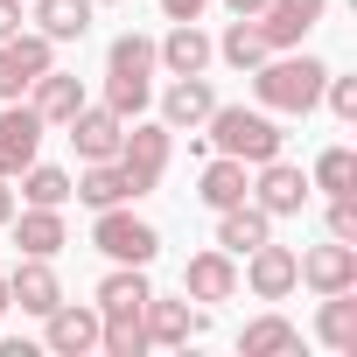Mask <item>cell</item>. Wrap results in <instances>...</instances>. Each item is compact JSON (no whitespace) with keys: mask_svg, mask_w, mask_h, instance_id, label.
<instances>
[{"mask_svg":"<svg viewBox=\"0 0 357 357\" xmlns=\"http://www.w3.org/2000/svg\"><path fill=\"white\" fill-rule=\"evenodd\" d=\"M204 126H211V154H238L245 168L287 154V133H280V119L266 105H211Z\"/></svg>","mask_w":357,"mask_h":357,"instance_id":"obj_2","label":"cell"},{"mask_svg":"<svg viewBox=\"0 0 357 357\" xmlns=\"http://www.w3.org/2000/svg\"><path fill=\"white\" fill-rule=\"evenodd\" d=\"M322 105H329L343 126H357V77H336V70H329V84H322Z\"/></svg>","mask_w":357,"mask_h":357,"instance_id":"obj_33","label":"cell"},{"mask_svg":"<svg viewBox=\"0 0 357 357\" xmlns=\"http://www.w3.org/2000/svg\"><path fill=\"white\" fill-rule=\"evenodd\" d=\"M63 133H70V147H77V161H112L119 154V140H126V119L112 112V105H77L70 119H63Z\"/></svg>","mask_w":357,"mask_h":357,"instance_id":"obj_9","label":"cell"},{"mask_svg":"<svg viewBox=\"0 0 357 357\" xmlns=\"http://www.w3.org/2000/svg\"><path fill=\"white\" fill-rule=\"evenodd\" d=\"M329 238L357 245V197H329Z\"/></svg>","mask_w":357,"mask_h":357,"instance_id":"obj_34","label":"cell"},{"mask_svg":"<svg viewBox=\"0 0 357 357\" xmlns=\"http://www.w3.org/2000/svg\"><path fill=\"white\" fill-rule=\"evenodd\" d=\"M84 98H91V91H84V77H77V70H56V63L29 84V105H36V119H43V126H63Z\"/></svg>","mask_w":357,"mask_h":357,"instance_id":"obj_17","label":"cell"},{"mask_svg":"<svg viewBox=\"0 0 357 357\" xmlns=\"http://www.w3.org/2000/svg\"><path fill=\"white\" fill-rule=\"evenodd\" d=\"M98 105H112L119 119H140V112L154 105V77H112V70H105V98H98Z\"/></svg>","mask_w":357,"mask_h":357,"instance_id":"obj_31","label":"cell"},{"mask_svg":"<svg viewBox=\"0 0 357 357\" xmlns=\"http://www.w3.org/2000/svg\"><path fill=\"white\" fill-rule=\"evenodd\" d=\"M266 56H273V50H266L259 22H238V15H231V22H225V36H218V63H231V70H245V77H252Z\"/></svg>","mask_w":357,"mask_h":357,"instance_id":"obj_25","label":"cell"},{"mask_svg":"<svg viewBox=\"0 0 357 357\" xmlns=\"http://www.w3.org/2000/svg\"><path fill=\"white\" fill-rule=\"evenodd\" d=\"M315 336H322L329 350H357V287L322 294V308H315Z\"/></svg>","mask_w":357,"mask_h":357,"instance_id":"obj_26","label":"cell"},{"mask_svg":"<svg viewBox=\"0 0 357 357\" xmlns=\"http://www.w3.org/2000/svg\"><path fill=\"white\" fill-rule=\"evenodd\" d=\"M322 84H329V63L308 56V50H273L259 70H252V98L273 112V119H308L322 105Z\"/></svg>","mask_w":357,"mask_h":357,"instance_id":"obj_1","label":"cell"},{"mask_svg":"<svg viewBox=\"0 0 357 357\" xmlns=\"http://www.w3.org/2000/svg\"><path fill=\"white\" fill-rule=\"evenodd\" d=\"M98 350H105V357H147L154 343H147V329H140V315H112V322L98 329Z\"/></svg>","mask_w":357,"mask_h":357,"instance_id":"obj_32","label":"cell"},{"mask_svg":"<svg viewBox=\"0 0 357 357\" xmlns=\"http://www.w3.org/2000/svg\"><path fill=\"white\" fill-rule=\"evenodd\" d=\"M50 63H56V43H50V36H36V29L8 36V43H0V105H8V98H29V84H36Z\"/></svg>","mask_w":357,"mask_h":357,"instance_id":"obj_6","label":"cell"},{"mask_svg":"<svg viewBox=\"0 0 357 357\" xmlns=\"http://www.w3.org/2000/svg\"><path fill=\"white\" fill-rule=\"evenodd\" d=\"M8 218H15V183L0 175V225H8Z\"/></svg>","mask_w":357,"mask_h":357,"instance_id":"obj_38","label":"cell"},{"mask_svg":"<svg viewBox=\"0 0 357 357\" xmlns=\"http://www.w3.org/2000/svg\"><path fill=\"white\" fill-rule=\"evenodd\" d=\"M197 197H204L211 211H231V204H245V197H252V168H245L238 154H211V161H204V183H197Z\"/></svg>","mask_w":357,"mask_h":357,"instance_id":"obj_22","label":"cell"},{"mask_svg":"<svg viewBox=\"0 0 357 357\" xmlns=\"http://www.w3.org/2000/svg\"><path fill=\"white\" fill-rule=\"evenodd\" d=\"M308 183H315L322 197H357V154H350V147H322L315 168H308Z\"/></svg>","mask_w":357,"mask_h":357,"instance_id":"obj_29","label":"cell"},{"mask_svg":"<svg viewBox=\"0 0 357 357\" xmlns=\"http://www.w3.org/2000/svg\"><path fill=\"white\" fill-rule=\"evenodd\" d=\"M105 70L112 77H154L161 63H154V36H112V50H105Z\"/></svg>","mask_w":357,"mask_h":357,"instance_id":"obj_30","label":"cell"},{"mask_svg":"<svg viewBox=\"0 0 357 357\" xmlns=\"http://www.w3.org/2000/svg\"><path fill=\"white\" fill-rule=\"evenodd\" d=\"M0 322H8V273H0Z\"/></svg>","mask_w":357,"mask_h":357,"instance_id":"obj_39","label":"cell"},{"mask_svg":"<svg viewBox=\"0 0 357 357\" xmlns=\"http://www.w3.org/2000/svg\"><path fill=\"white\" fill-rule=\"evenodd\" d=\"M238 350H245V357H287V350H301V329H294L287 315H252V322L238 329Z\"/></svg>","mask_w":357,"mask_h":357,"instance_id":"obj_27","label":"cell"},{"mask_svg":"<svg viewBox=\"0 0 357 357\" xmlns=\"http://www.w3.org/2000/svg\"><path fill=\"white\" fill-rule=\"evenodd\" d=\"M322 15H329V0H266L252 22H259L266 50H301V36H308Z\"/></svg>","mask_w":357,"mask_h":357,"instance_id":"obj_13","label":"cell"},{"mask_svg":"<svg viewBox=\"0 0 357 357\" xmlns=\"http://www.w3.org/2000/svg\"><path fill=\"white\" fill-rule=\"evenodd\" d=\"M98 329H105V315H98L91 301H56V308L43 315V343H50L56 357H91V350H98Z\"/></svg>","mask_w":357,"mask_h":357,"instance_id":"obj_8","label":"cell"},{"mask_svg":"<svg viewBox=\"0 0 357 357\" xmlns=\"http://www.w3.org/2000/svg\"><path fill=\"white\" fill-rule=\"evenodd\" d=\"M15 183H22V197H15V204H43V211H63V204H70V175H63V168H50L43 154L15 175Z\"/></svg>","mask_w":357,"mask_h":357,"instance_id":"obj_28","label":"cell"},{"mask_svg":"<svg viewBox=\"0 0 357 357\" xmlns=\"http://www.w3.org/2000/svg\"><path fill=\"white\" fill-rule=\"evenodd\" d=\"M56 301H63V280H56L50 259H22V266L8 273V308H22V315H50Z\"/></svg>","mask_w":357,"mask_h":357,"instance_id":"obj_19","label":"cell"},{"mask_svg":"<svg viewBox=\"0 0 357 357\" xmlns=\"http://www.w3.org/2000/svg\"><path fill=\"white\" fill-rule=\"evenodd\" d=\"M22 36V0H0V43Z\"/></svg>","mask_w":357,"mask_h":357,"instance_id":"obj_36","label":"cell"},{"mask_svg":"<svg viewBox=\"0 0 357 357\" xmlns=\"http://www.w3.org/2000/svg\"><path fill=\"white\" fill-rule=\"evenodd\" d=\"M294 266H301V287H315V294H343V287H357V245H343V238L294 252Z\"/></svg>","mask_w":357,"mask_h":357,"instance_id":"obj_12","label":"cell"},{"mask_svg":"<svg viewBox=\"0 0 357 357\" xmlns=\"http://www.w3.org/2000/svg\"><path fill=\"white\" fill-rule=\"evenodd\" d=\"M245 287H252V301H287L294 287H301V266H294V245H252L245 252Z\"/></svg>","mask_w":357,"mask_h":357,"instance_id":"obj_10","label":"cell"},{"mask_svg":"<svg viewBox=\"0 0 357 357\" xmlns=\"http://www.w3.org/2000/svg\"><path fill=\"white\" fill-rule=\"evenodd\" d=\"M259 8H266V0H225V15H238V22H252Z\"/></svg>","mask_w":357,"mask_h":357,"instance_id":"obj_37","label":"cell"},{"mask_svg":"<svg viewBox=\"0 0 357 357\" xmlns=\"http://www.w3.org/2000/svg\"><path fill=\"white\" fill-rule=\"evenodd\" d=\"M29 15H36V36H50V43H84L91 0H29Z\"/></svg>","mask_w":357,"mask_h":357,"instance_id":"obj_24","label":"cell"},{"mask_svg":"<svg viewBox=\"0 0 357 357\" xmlns=\"http://www.w3.org/2000/svg\"><path fill=\"white\" fill-rule=\"evenodd\" d=\"M91 245H98L112 266H154V252H161V231H154L147 218H133V204H112V211H98V225H91Z\"/></svg>","mask_w":357,"mask_h":357,"instance_id":"obj_3","label":"cell"},{"mask_svg":"<svg viewBox=\"0 0 357 357\" xmlns=\"http://www.w3.org/2000/svg\"><path fill=\"white\" fill-rule=\"evenodd\" d=\"M147 294H154V280H147V266H112L105 280H98V294H91V308L112 322V315H140L147 308Z\"/></svg>","mask_w":357,"mask_h":357,"instance_id":"obj_21","label":"cell"},{"mask_svg":"<svg viewBox=\"0 0 357 357\" xmlns=\"http://www.w3.org/2000/svg\"><path fill=\"white\" fill-rule=\"evenodd\" d=\"M204 8H211V0H161V15H168V22H197Z\"/></svg>","mask_w":357,"mask_h":357,"instance_id":"obj_35","label":"cell"},{"mask_svg":"<svg viewBox=\"0 0 357 357\" xmlns=\"http://www.w3.org/2000/svg\"><path fill=\"white\" fill-rule=\"evenodd\" d=\"M70 197L84 211H112V204H133L140 190H133V175L119 168V154H112V161H84V175H70Z\"/></svg>","mask_w":357,"mask_h":357,"instance_id":"obj_16","label":"cell"},{"mask_svg":"<svg viewBox=\"0 0 357 357\" xmlns=\"http://www.w3.org/2000/svg\"><path fill=\"white\" fill-rule=\"evenodd\" d=\"M140 329H147V343H161V350H183V343H197V336H204V308H190V294H183V301L147 294Z\"/></svg>","mask_w":357,"mask_h":357,"instance_id":"obj_11","label":"cell"},{"mask_svg":"<svg viewBox=\"0 0 357 357\" xmlns=\"http://www.w3.org/2000/svg\"><path fill=\"white\" fill-rule=\"evenodd\" d=\"M91 8H112V0H91Z\"/></svg>","mask_w":357,"mask_h":357,"instance_id":"obj_40","label":"cell"},{"mask_svg":"<svg viewBox=\"0 0 357 357\" xmlns=\"http://www.w3.org/2000/svg\"><path fill=\"white\" fill-rule=\"evenodd\" d=\"M154 63H161L168 77H204V70L218 63V43H211L197 22H175V29L154 43Z\"/></svg>","mask_w":357,"mask_h":357,"instance_id":"obj_14","label":"cell"},{"mask_svg":"<svg viewBox=\"0 0 357 357\" xmlns=\"http://www.w3.org/2000/svg\"><path fill=\"white\" fill-rule=\"evenodd\" d=\"M8 231H15L22 259H56V252L70 245V231H63V211H43V204H15Z\"/></svg>","mask_w":357,"mask_h":357,"instance_id":"obj_15","label":"cell"},{"mask_svg":"<svg viewBox=\"0 0 357 357\" xmlns=\"http://www.w3.org/2000/svg\"><path fill=\"white\" fill-rule=\"evenodd\" d=\"M183 294H190V301H231V294H238V259H231L225 245L197 252V259L183 266Z\"/></svg>","mask_w":357,"mask_h":357,"instance_id":"obj_18","label":"cell"},{"mask_svg":"<svg viewBox=\"0 0 357 357\" xmlns=\"http://www.w3.org/2000/svg\"><path fill=\"white\" fill-rule=\"evenodd\" d=\"M266 238H273V218H266L252 197H245V204H231V211H218V245H225L231 259H245V252H252V245H266Z\"/></svg>","mask_w":357,"mask_h":357,"instance_id":"obj_23","label":"cell"},{"mask_svg":"<svg viewBox=\"0 0 357 357\" xmlns=\"http://www.w3.org/2000/svg\"><path fill=\"white\" fill-rule=\"evenodd\" d=\"M168 154H175V133L161 126V119H126V140H119V168L133 175V190L140 197H154V183L168 175Z\"/></svg>","mask_w":357,"mask_h":357,"instance_id":"obj_4","label":"cell"},{"mask_svg":"<svg viewBox=\"0 0 357 357\" xmlns=\"http://www.w3.org/2000/svg\"><path fill=\"white\" fill-rule=\"evenodd\" d=\"M211 105H218L211 77H168V91H161V126H168V133H190V126L211 119Z\"/></svg>","mask_w":357,"mask_h":357,"instance_id":"obj_20","label":"cell"},{"mask_svg":"<svg viewBox=\"0 0 357 357\" xmlns=\"http://www.w3.org/2000/svg\"><path fill=\"white\" fill-rule=\"evenodd\" d=\"M43 133H50V126L36 119L29 98H8V105H0V175H8V183L43 154Z\"/></svg>","mask_w":357,"mask_h":357,"instance_id":"obj_7","label":"cell"},{"mask_svg":"<svg viewBox=\"0 0 357 357\" xmlns=\"http://www.w3.org/2000/svg\"><path fill=\"white\" fill-rule=\"evenodd\" d=\"M308 197H315L308 168H294L287 154H273V161H259V168H252V204H259L266 218H301V211H308Z\"/></svg>","mask_w":357,"mask_h":357,"instance_id":"obj_5","label":"cell"}]
</instances>
